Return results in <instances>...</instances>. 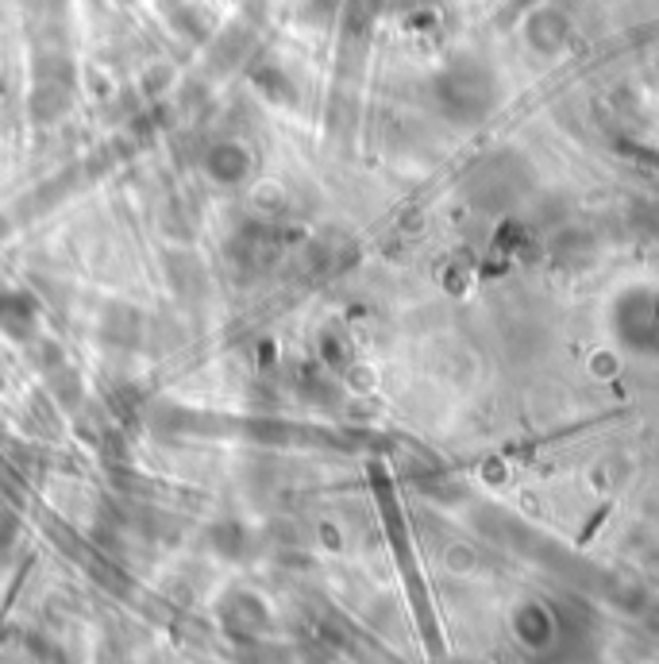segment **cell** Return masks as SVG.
<instances>
[{"mask_svg": "<svg viewBox=\"0 0 659 664\" xmlns=\"http://www.w3.org/2000/svg\"><path fill=\"white\" fill-rule=\"evenodd\" d=\"M247 171V155L239 148H216V155H212V174L224 182H236L244 178Z\"/></svg>", "mask_w": 659, "mask_h": 664, "instance_id": "obj_1", "label": "cell"}]
</instances>
